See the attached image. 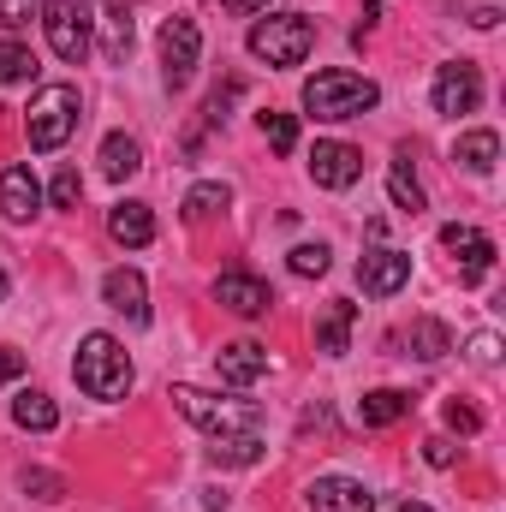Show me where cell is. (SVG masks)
I'll list each match as a JSON object with an SVG mask.
<instances>
[{
  "instance_id": "cell-40",
  "label": "cell",
  "mask_w": 506,
  "mask_h": 512,
  "mask_svg": "<svg viewBox=\"0 0 506 512\" xmlns=\"http://www.w3.org/2000/svg\"><path fill=\"white\" fill-rule=\"evenodd\" d=\"M6 292H12V274H6V268H0V304H6Z\"/></svg>"
},
{
  "instance_id": "cell-37",
  "label": "cell",
  "mask_w": 506,
  "mask_h": 512,
  "mask_svg": "<svg viewBox=\"0 0 506 512\" xmlns=\"http://www.w3.org/2000/svg\"><path fill=\"white\" fill-rule=\"evenodd\" d=\"M30 6H36V0H0V24H12V30H18V24L30 18Z\"/></svg>"
},
{
  "instance_id": "cell-38",
  "label": "cell",
  "mask_w": 506,
  "mask_h": 512,
  "mask_svg": "<svg viewBox=\"0 0 506 512\" xmlns=\"http://www.w3.org/2000/svg\"><path fill=\"white\" fill-rule=\"evenodd\" d=\"M233 18H256V12H268V0H221Z\"/></svg>"
},
{
  "instance_id": "cell-16",
  "label": "cell",
  "mask_w": 506,
  "mask_h": 512,
  "mask_svg": "<svg viewBox=\"0 0 506 512\" xmlns=\"http://www.w3.org/2000/svg\"><path fill=\"white\" fill-rule=\"evenodd\" d=\"M405 280H411V256L405 251H370L358 262V286H364L370 298H393Z\"/></svg>"
},
{
  "instance_id": "cell-25",
  "label": "cell",
  "mask_w": 506,
  "mask_h": 512,
  "mask_svg": "<svg viewBox=\"0 0 506 512\" xmlns=\"http://www.w3.org/2000/svg\"><path fill=\"white\" fill-rule=\"evenodd\" d=\"M227 203H233V185L203 179V185H191V191H185V221H209V215H221Z\"/></svg>"
},
{
  "instance_id": "cell-26",
  "label": "cell",
  "mask_w": 506,
  "mask_h": 512,
  "mask_svg": "<svg viewBox=\"0 0 506 512\" xmlns=\"http://www.w3.org/2000/svg\"><path fill=\"white\" fill-rule=\"evenodd\" d=\"M387 197H393V209H405V215H423V209H429V197H423V185L411 179V167H405V161H393V167H387Z\"/></svg>"
},
{
  "instance_id": "cell-8",
  "label": "cell",
  "mask_w": 506,
  "mask_h": 512,
  "mask_svg": "<svg viewBox=\"0 0 506 512\" xmlns=\"http://www.w3.org/2000/svg\"><path fill=\"white\" fill-rule=\"evenodd\" d=\"M435 114H447V120H459V114H471L477 102H483V72L471 66V60H447L441 72H435Z\"/></svg>"
},
{
  "instance_id": "cell-33",
  "label": "cell",
  "mask_w": 506,
  "mask_h": 512,
  "mask_svg": "<svg viewBox=\"0 0 506 512\" xmlns=\"http://www.w3.org/2000/svg\"><path fill=\"white\" fill-rule=\"evenodd\" d=\"M447 429L477 435V429H483V411H477V405H465V399H447Z\"/></svg>"
},
{
  "instance_id": "cell-23",
  "label": "cell",
  "mask_w": 506,
  "mask_h": 512,
  "mask_svg": "<svg viewBox=\"0 0 506 512\" xmlns=\"http://www.w3.org/2000/svg\"><path fill=\"white\" fill-rule=\"evenodd\" d=\"M12 423H18V429H36V435H48V429H60V405H54L48 393L24 387V393L12 399Z\"/></svg>"
},
{
  "instance_id": "cell-4",
  "label": "cell",
  "mask_w": 506,
  "mask_h": 512,
  "mask_svg": "<svg viewBox=\"0 0 506 512\" xmlns=\"http://www.w3.org/2000/svg\"><path fill=\"white\" fill-rule=\"evenodd\" d=\"M245 48H251L256 60H268V66H304V54L316 48V24H310L304 12L256 18L251 36H245Z\"/></svg>"
},
{
  "instance_id": "cell-34",
  "label": "cell",
  "mask_w": 506,
  "mask_h": 512,
  "mask_svg": "<svg viewBox=\"0 0 506 512\" xmlns=\"http://www.w3.org/2000/svg\"><path fill=\"white\" fill-rule=\"evenodd\" d=\"M465 358H471V364H477V370H495V364H501V334H477V340H471V352H465Z\"/></svg>"
},
{
  "instance_id": "cell-31",
  "label": "cell",
  "mask_w": 506,
  "mask_h": 512,
  "mask_svg": "<svg viewBox=\"0 0 506 512\" xmlns=\"http://www.w3.org/2000/svg\"><path fill=\"white\" fill-rule=\"evenodd\" d=\"M18 489H24L30 501H60V495H66V477H60V471H18Z\"/></svg>"
},
{
  "instance_id": "cell-18",
  "label": "cell",
  "mask_w": 506,
  "mask_h": 512,
  "mask_svg": "<svg viewBox=\"0 0 506 512\" xmlns=\"http://www.w3.org/2000/svg\"><path fill=\"white\" fill-rule=\"evenodd\" d=\"M352 328H358V304L352 298H334L316 322V352L322 358H346L352 352Z\"/></svg>"
},
{
  "instance_id": "cell-11",
  "label": "cell",
  "mask_w": 506,
  "mask_h": 512,
  "mask_svg": "<svg viewBox=\"0 0 506 512\" xmlns=\"http://www.w3.org/2000/svg\"><path fill=\"white\" fill-rule=\"evenodd\" d=\"M102 304L120 310L131 328H149V286H143L137 268H108L102 274Z\"/></svg>"
},
{
  "instance_id": "cell-10",
  "label": "cell",
  "mask_w": 506,
  "mask_h": 512,
  "mask_svg": "<svg viewBox=\"0 0 506 512\" xmlns=\"http://www.w3.org/2000/svg\"><path fill=\"white\" fill-rule=\"evenodd\" d=\"M84 6V18L96 24V36H102V60H126L131 54V0H78ZM90 36V42H96Z\"/></svg>"
},
{
  "instance_id": "cell-39",
  "label": "cell",
  "mask_w": 506,
  "mask_h": 512,
  "mask_svg": "<svg viewBox=\"0 0 506 512\" xmlns=\"http://www.w3.org/2000/svg\"><path fill=\"white\" fill-rule=\"evenodd\" d=\"M203 512H227V495L221 489H203Z\"/></svg>"
},
{
  "instance_id": "cell-30",
  "label": "cell",
  "mask_w": 506,
  "mask_h": 512,
  "mask_svg": "<svg viewBox=\"0 0 506 512\" xmlns=\"http://www.w3.org/2000/svg\"><path fill=\"white\" fill-rule=\"evenodd\" d=\"M328 245H292V256H286V268L298 274V280H322L328 274Z\"/></svg>"
},
{
  "instance_id": "cell-21",
  "label": "cell",
  "mask_w": 506,
  "mask_h": 512,
  "mask_svg": "<svg viewBox=\"0 0 506 512\" xmlns=\"http://www.w3.org/2000/svg\"><path fill=\"white\" fill-rule=\"evenodd\" d=\"M405 411H411V393H399V387H376V393L358 399V423H364V429H387V423H399Z\"/></svg>"
},
{
  "instance_id": "cell-5",
  "label": "cell",
  "mask_w": 506,
  "mask_h": 512,
  "mask_svg": "<svg viewBox=\"0 0 506 512\" xmlns=\"http://www.w3.org/2000/svg\"><path fill=\"white\" fill-rule=\"evenodd\" d=\"M173 405L185 423L209 429V435H239V429H262V411L245 399H221V393H203V387H173Z\"/></svg>"
},
{
  "instance_id": "cell-27",
  "label": "cell",
  "mask_w": 506,
  "mask_h": 512,
  "mask_svg": "<svg viewBox=\"0 0 506 512\" xmlns=\"http://www.w3.org/2000/svg\"><path fill=\"white\" fill-rule=\"evenodd\" d=\"M411 352H417L423 364H435V358H447V352H453V334H447L435 316H417V322H411Z\"/></svg>"
},
{
  "instance_id": "cell-13",
  "label": "cell",
  "mask_w": 506,
  "mask_h": 512,
  "mask_svg": "<svg viewBox=\"0 0 506 512\" xmlns=\"http://www.w3.org/2000/svg\"><path fill=\"white\" fill-rule=\"evenodd\" d=\"M215 304L233 310V316H268V310H274V292H268V280H256V274H245V268H233V274L215 280Z\"/></svg>"
},
{
  "instance_id": "cell-15",
  "label": "cell",
  "mask_w": 506,
  "mask_h": 512,
  "mask_svg": "<svg viewBox=\"0 0 506 512\" xmlns=\"http://www.w3.org/2000/svg\"><path fill=\"white\" fill-rule=\"evenodd\" d=\"M310 512H376V495L358 477H316L310 483Z\"/></svg>"
},
{
  "instance_id": "cell-28",
  "label": "cell",
  "mask_w": 506,
  "mask_h": 512,
  "mask_svg": "<svg viewBox=\"0 0 506 512\" xmlns=\"http://www.w3.org/2000/svg\"><path fill=\"white\" fill-rule=\"evenodd\" d=\"M36 78V54L24 42H0V90L6 84H30Z\"/></svg>"
},
{
  "instance_id": "cell-29",
  "label": "cell",
  "mask_w": 506,
  "mask_h": 512,
  "mask_svg": "<svg viewBox=\"0 0 506 512\" xmlns=\"http://www.w3.org/2000/svg\"><path fill=\"white\" fill-rule=\"evenodd\" d=\"M262 137L274 143V155H292V149H298V114H274V108H268V114H262Z\"/></svg>"
},
{
  "instance_id": "cell-32",
  "label": "cell",
  "mask_w": 506,
  "mask_h": 512,
  "mask_svg": "<svg viewBox=\"0 0 506 512\" xmlns=\"http://www.w3.org/2000/svg\"><path fill=\"white\" fill-rule=\"evenodd\" d=\"M78 197H84L78 167H60V173H54V185H48V203H54V209H78Z\"/></svg>"
},
{
  "instance_id": "cell-17",
  "label": "cell",
  "mask_w": 506,
  "mask_h": 512,
  "mask_svg": "<svg viewBox=\"0 0 506 512\" xmlns=\"http://www.w3.org/2000/svg\"><path fill=\"white\" fill-rule=\"evenodd\" d=\"M36 209H42V185H36V173H30V167H0V215L24 227Z\"/></svg>"
},
{
  "instance_id": "cell-19",
  "label": "cell",
  "mask_w": 506,
  "mask_h": 512,
  "mask_svg": "<svg viewBox=\"0 0 506 512\" xmlns=\"http://www.w3.org/2000/svg\"><path fill=\"white\" fill-rule=\"evenodd\" d=\"M108 233L126 245V251H143V245H155V215H149V203H114L108 209Z\"/></svg>"
},
{
  "instance_id": "cell-9",
  "label": "cell",
  "mask_w": 506,
  "mask_h": 512,
  "mask_svg": "<svg viewBox=\"0 0 506 512\" xmlns=\"http://www.w3.org/2000/svg\"><path fill=\"white\" fill-rule=\"evenodd\" d=\"M310 179H316L322 191H352V185L364 179V155H358L352 143H340V137H322V143L310 149Z\"/></svg>"
},
{
  "instance_id": "cell-6",
  "label": "cell",
  "mask_w": 506,
  "mask_h": 512,
  "mask_svg": "<svg viewBox=\"0 0 506 512\" xmlns=\"http://www.w3.org/2000/svg\"><path fill=\"white\" fill-rule=\"evenodd\" d=\"M197 60H203V30H197V18L173 12L161 24V78H167V90H185Z\"/></svg>"
},
{
  "instance_id": "cell-7",
  "label": "cell",
  "mask_w": 506,
  "mask_h": 512,
  "mask_svg": "<svg viewBox=\"0 0 506 512\" xmlns=\"http://www.w3.org/2000/svg\"><path fill=\"white\" fill-rule=\"evenodd\" d=\"M42 30H48V48L66 60V66H84V54L96 48L90 42V18L78 0H42Z\"/></svg>"
},
{
  "instance_id": "cell-41",
  "label": "cell",
  "mask_w": 506,
  "mask_h": 512,
  "mask_svg": "<svg viewBox=\"0 0 506 512\" xmlns=\"http://www.w3.org/2000/svg\"><path fill=\"white\" fill-rule=\"evenodd\" d=\"M399 512H429V507H423V501H405V507H399Z\"/></svg>"
},
{
  "instance_id": "cell-1",
  "label": "cell",
  "mask_w": 506,
  "mask_h": 512,
  "mask_svg": "<svg viewBox=\"0 0 506 512\" xmlns=\"http://www.w3.org/2000/svg\"><path fill=\"white\" fill-rule=\"evenodd\" d=\"M381 108L376 78L364 72H346V66H328L316 78H304V114L310 120H364Z\"/></svg>"
},
{
  "instance_id": "cell-3",
  "label": "cell",
  "mask_w": 506,
  "mask_h": 512,
  "mask_svg": "<svg viewBox=\"0 0 506 512\" xmlns=\"http://www.w3.org/2000/svg\"><path fill=\"white\" fill-rule=\"evenodd\" d=\"M78 114H84V102H78L72 84H42V90L30 96V114H24L30 149H42V155L66 149V137L78 131Z\"/></svg>"
},
{
  "instance_id": "cell-35",
  "label": "cell",
  "mask_w": 506,
  "mask_h": 512,
  "mask_svg": "<svg viewBox=\"0 0 506 512\" xmlns=\"http://www.w3.org/2000/svg\"><path fill=\"white\" fill-rule=\"evenodd\" d=\"M423 459H429V465H435V471H447V465H453V459H459V447H453V441H447V435H429V441H423Z\"/></svg>"
},
{
  "instance_id": "cell-2",
  "label": "cell",
  "mask_w": 506,
  "mask_h": 512,
  "mask_svg": "<svg viewBox=\"0 0 506 512\" xmlns=\"http://www.w3.org/2000/svg\"><path fill=\"white\" fill-rule=\"evenodd\" d=\"M72 376H78V387H84L90 399H102V405L126 399L131 393L126 346H120L114 334H84V340H78V358H72Z\"/></svg>"
},
{
  "instance_id": "cell-22",
  "label": "cell",
  "mask_w": 506,
  "mask_h": 512,
  "mask_svg": "<svg viewBox=\"0 0 506 512\" xmlns=\"http://www.w3.org/2000/svg\"><path fill=\"white\" fill-rule=\"evenodd\" d=\"M453 161H459L465 173H495V161H501V137H495V131H465V137L453 143Z\"/></svg>"
},
{
  "instance_id": "cell-12",
  "label": "cell",
  "mask_w": 506,
  "mask_h": 512,
  "mask_svg": "<svg viewBox=\"0 0 506 512\" xmlns=\"http://www.w3.org/2000/svg\"><path fill=\"white\" fill-rule=\"evenodd\" d=\"M441 245L459 256V274H465V280H483V274L495 268V239L477 233V227H465V221H447V227H441Z\"/></svg>"
},
{
  "instance_id": "cell-20",
  "label": "cell",
  "mask_w": 506,
  "mask_h": 512,
  "mask_svg": "<svg viewBox=\"0 0 506 512\" xmlns=\"http://www.w3.org/2000/svg\"><path fill=\"white\" fill-rule=\"evenodd\" d=\"M262 435L256 429H239V435H209V459L215 465H233V471H245V465H262Z\"/></svg>"
},
{
  "instance_id": "cell-24",
  "label": "cell",
  "mask_w": 506,
  "mask_h": 512,
  "mask_svg": "<svg viewBox=\"0 0 506 512\" xmlns=\"http://www.w3.org/2000/svg\"><path fill=\"white\" fill-rule=\"evenodd\" d=\"M137 167H143V143H137L131 131H108V137H102V173H108V179H131Z\"/></svg>"
},
{
  "instance_id": "cell-36",
  "label": "cell",
  "mask_w": 506,
  "mask_h": 512,
  "mask_svg": "<svg viewBox=\"0 0 506 512\" xmlns=\"http://www.w3.org/2000/svg\"><path fill=\"white\" fill-rule=\"evenodd\" d=\"M24 376V352L18 346H0V382H18Z\"/></svg>"
},
{
  "instance_id": "cell-14",
  "label": "cell",
  "mask_w": 506,
  "mask_h": 512,
  "mask_svg": "<svg viewBox=\"0 0 506 512\" xmlns=\"http://www.w3.org/2000/svg\"><path fill=\"white\" fill-rule=\"evenodd\" d=\"M215 376L227 387H251L268 376V346H256V340H233V346H221L215 352Z\"/></svg>"
}]
</instances>
